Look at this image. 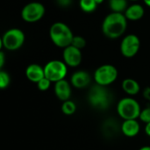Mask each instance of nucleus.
Here are the masks:
<instances>
[{
  "label": "nucleus",
  "instance_id": "nucleus-11",
  "mask_svg": "<svg viewBox=\"0 0 150 150\" xmlns=\"http://www.w3.org/2000/svg\"><path fill=\"white\" fill-rule=\"evenodd\" d=\"M54 92L56 97L62 101H67L71 96V88L68 81L62 79L55 83Z\"/></svg>",
  "mask_w": 150,
  "mask_h": 150
},
{
  "label": "nucleus",
  "instance_id": "nucleus-16",
  "mask_svg": "<svg viewBox=\"0 0 150 150\" xmlns=\"http://www.w3.org/2000/svg\"><path fill=\"white\" fill-rule=\"evenodd\" d=\"M120 128L121 129V127H119L118 125V122L114 120H108L104 122L103 124V127H102V131H103V134L105 136H107V137H114Z\"/></svg>",
  "mask_w": 150,
  "mask_h": 150
},
{
  "label": "nucleus",
  "instance_id": "nucleus-15",
  "mask_svg": "<svg viewBox=\"0 0 150 150\" xmlns=\"http://www.w3.org/2000/svg\"><path fill=\"white\" fill-rule=\"evenodd\" d=\"M144 13H145V11L143 7L141 4H135L127 7V9L125 11V16L129 20L136 21V20L141 19L144 16Z\"/></svg>",
  "mask_w": 150,
  "mask_h": 150
},
{
  "label": "nucleus",
  "instance_id": "nucleus-7",
  "mask_svg": "<svg viewBox=\"0 0 150 150\" xmlns=\"http://www.w3.org/2000/svg\"><path fill=\"white\" fill-rule=\"evenodd\" d=\"M118 77L117 69L111 64H105L98 68L94 73L96 83L102 86H107L112 83Z\"/></svg>",
  "mask_w": 150,
  "mask_h": 150
},
{
  "label": "nucleus",
  "instance_id": "nucleus-14",
  "mask_svg": "<svg viewBox=\"0 0 150 150\" xmlns=\"http://www.w3.org/2000/svg\"><path fill=\"white\" fill-rule=\"evenodd\" d=\"M122 133L127 137H134L140 131V125L135 120H127L121 125Z\"/></svg>",
  "mask_w": 150,
  "mask_h": 150
},
{
  "label": "nucleus",
  "instance_id": "nucleus-27",
  "mask_svg": "<svg viewBox=\"0 0 150 150\" xmlns=\"http://www.w3.org/2000/svg\"><path fill=\"white\" fill-rule=\"evenodd\" d=\"M4 64V52H0V68H3Z\"/></svg>",
  "mask_w": 150,
  "mask_h": 150
},
{
  "label": "nucleus",
  "instance_id": "nucleus-6",
  "mask_svg": "<svg viewBox=\"0 0 150 150\" xmlns=\"http://www.w3.org/2000/svg\"><path fill=\"white\" fill-rule=\"evenodd\" d=\"M45 76L51 82H58L67 75V64L62 61L53 60L48 62L44 67Z\"/></svg>",
  "mask_w": 150,
  "mask_h": 150
},
{
  "label": "nucleus",
  "instance_id": "nucleus-22",
  "mask_svg": "<svg viewBox=\"0 0 150 150\" xmlns=\"http://www.w3.org/2000/svg\"><path fill=\"white\" fill-rule=\"evenodd\" d=\"M72 46L79 48V49H82L85 47L86 45V40L82 36H74L73 38V40H72V43H71Z\"/></svg>",
  "mask_w": 150,
  "mask_h": 150
},
{
  "label": "nucleus",
  "instance_id": "nucleus-10",
  "mask_svg": "<svg viewBox=\"0 0 150 150\" xmlns=\"http://www.w3.org/2000/svg\"><path fill=\"white\" fill-rule=\"evenodd\" d=\"M63 60L64 62L70 67H77L82 62L81 49L70 45L63 50Z\"/></svg>",
  "mask_w": 150,
  "mask_h": 150
},
{
  "label": "nucleus",
  "instance_id": "nucleus-28",
  "mask_svg": "<svg viewBox=\"0 0 150 150\" xmlns=\"http://www.w3.org/2000/svg\"><path fill=\"white\" fill-rule=\"evenodd\" d=\"M145 132L148 135L150 136V122L149 123H147L146 125V127H145Z\"/></svg>",
  "mask_w": 150,
  "mask_h": 150
},
{
  "label": "nucleus",
  "instance_id": "nucleus-17",
  "mask_svg": "<svg viewBox=\"0 0 150 150\" xmlns=\"http://www.w3.org/2000/svg\"><path fill=\"white\" fill-rule=\"evenodd\" d=\"M122 89L129 95H136L140 91V85L135 80L132 78H127L122 82Z\"/></svg>",
  "mask_w": 150,
  "mask_h": 150
},
{
  "label": "nucleus",
  "instance_id": "nucleus-19",
  "mask_svg": "<svg viewBox=\"0 0 150 150\" xmlns=\"http://www.w3.org/2000/svg\"><path fill=\"white\" fill-rule=\"evenodd\" d=\"M80 8L85 12H92L97 8L98 4L95 0H80Z\"/></svg>",
  "mask_w": 150,
  "mask_h": 150
},
{
  "label": "nucleus",
  "instance_id": "nucleus-32",
  "mask_svg": "<svg viewBox=\"0 0 150 150\" xmlns=\"http://www.w3.org/2000/svg\"><path fill=\"white\" fill-rule=\"evenodd\" d=\"M131 1H137V0H131Z\"/></svg>",
  "mask_w": 150,
  "mask_h": 150
},
{
  "label": "nucleus",
  "instance_id": "nucleus-18",
  "mask_svg": "<svg viewBox=\"0 0 150 150\" xmlns=\"http://www.w3.org/2000/svg\"><path fill=\"white\" fill-rule=\"evenodd\" d=\"M109 6L112 12H120L126 11L127 9V0H109Z\"/></svg>",
  "mask_w": 150,
  "mask_h": 150
},
{
  "label": "nucleus",
  "instance_id": "nucleus-4",
  "mask_svg": "<svg viewBox=\"0 0 150 150\" xmlns=\"http://www.w3.org/2000/svg\"><path fill=\"white\" fill-rule=\"evenodd\" d=\"M25 42L24 33L18 28H11L4 33L2 37L1 46L9 51H15L20 48Z\"/></svg>",
  "mask_w": 150,
  "mask_h": 150
},
{
  "label": "nucleus",
  "instance_id": "nucleus-20",
  "mask_svg": "<svg viewBox=\"0 0 150 150\" xmlns=\"http://www.w3.org/2000/svg\"><path fill=\"white\" fill-rule=\"evenodd\" d=\"M76 104L73 101H70V100L64 101V103L62 105V111L66 115H71V114H73L76 112Z\"/></svg>",
  "mask_w": 150,
  "mask_h": 150
},
{
  "label": "nucleus",
  "instance_id": "nucleus-31",
  "mask_svg": "<svg viewBox=\"0 0 150 150\" xmlns=\"http://www.w3.org/2000/svg\"><path fill=\"white\" fill-rule=\"evenodd\" d=\"M95 1H96V3H97L98 4H99L103 3V1H104V0H95Z\"/></svg>",
  "mask_w": 150,
  "mask_h": 150
},
{
  "label": "nucleus",
  "instance_id": "nucleus-5",
  "mask_svg": "<svg viewBox=\"0 0 150 150\" xmlns=\"http://www.w3.org/2000/svg\"><path fill=\"white\" fill-rule=\"evenodd\" d=\"M117 111L120 116L125 120H136L141 114L140 105L136 100L130 98L121 99L118 104Z\"/></svg>",
  "mask_w": 150,
  "mask_h": 150
},
{
  "label": "nucleus",
  "instance_id": "nucleus-2",
  "mask_svg": "<svg viewBox=\"0 0 150 150\" xmlns=\"http://www.w3.org/2000/svg\"><path fill=\"white\" fill-rule=\"evenodd\" d=\"M49 36L55 46L62 48L70 46L74 38L70 28L62 22H56L52 25L49 30Z\"/></svg>",
  "mask_w": 150,
  "mask_h": 150
},
{
  "label": "nucleus",
  "instance_id": "nucleus-12",
  "mask_svg": "<svg viewBox=\"0 0 150 150\" xmlns=\"http://www.w3.org/2000/svg\"><path fill=\"white\" fill-rule=\"evenodd\" d=\"M25 76L28 80L33 83H38L42 78L45 77L44 68L39 64H30L25 69Z\"/></svg>",
  "mask_w": 150,
  "mask_h": 150
},
{
  "label": "nucleus",
  "instance_id": "nucleus-13",
  "mask_svg": "<svg viewBox=\"0 0 150 150\" xmlns=\"http://www.w3.org/2000/svg\"><path fill=\"white\" fill-rule=\"evenodd\" d=\"M91 83V76L88 72L79 70L75 72L71 76V83L74 87L82 89L89 85Z\"/></svg>",
  "mask_w": 150,
  "mask_h": 150
},
{
  "label": "nucleus",
  "instance_id": "nucleus-25",
  "mask_svg": "<svg viewBox=\"0 0 150 150\" xmlns=\"http://www.w3.org/2000/svg\"><path fill=\"white\" fill-rule=\"evenodd\" d=\"M56 2L59 6L63 7V8L69 7L72 4V0H56Z\"/></svg>",
  "mask_w": 150,
  "mask_h": 150
},
{
  "label": "nucleus",
  "instance_id": "nucleus-24",
  "mask_svg": "<svg viewBox=\"0 0 150 150\" xmlns=\"http://www.w3.org/2000/svg\"><path fill=\"white\" fill-rule=\"evenodd\" d=\"M140 119L142 121L145 123H149L150 122V107H148L141 112L140 114Z\"/></svg>",
  "mask_w": 150,
  "mask_h": 150
},
{
  "label": "nucleus",
  "instance_id": "nucleus-23",
  "mask_svg": "<svg viewBox=\"0 0 150 150\" xmlns=\"http://www.w3.org/2000/svg\"><path fill=\"white\" fill-rule=\"evenodd\" d=\"M50 84H51V81L49 79H47L46 76L37 83V85H38L39 90L40 91H47L50 87Z\"/></svg>",
  "mask_w": 150,
  "mask_h": 150
},
{
  "label": "nucleus",
  "instance_id": "nucleus-21",
  "mask_svg": "<svg viewBox=\"0 0 150 150\" xmlns=\"http://www.w3.org/2000/svg\"><path fill=\"white\" fill-rule=\"evenodd\" d=\"M10 81L11 79H10L9 74L4 70H1L0 71V88L5 89L6 87H8Z\"/></svg>",
  "mask_w": 150,
  "mask_h": 150
},
{
  "label": "nucleus",
  "instance_id": "nucleus-8",
  "mask_svg": "<svg viewBox=\"0 0 150 150\" xmlns=\"http://www.w3.org/2000/svg\"><path fill=\"white\" fill-rule=\"evenodd\" d=\"M45 14V7L39 2H32L25 4L21 11L22 18L27 23L39 21Z\"/></svg>",
  "mask_w": 150,
  "mask_h": 150
},
{
  "label": "nucleus",
  "instance_id": "nucleus-30",
  "mask_svg": "<svg viewBox=\"0 0 150 150\" xmlns=\"http://www.w3.org/2000/svg\"><path fill=\"white\" fill-rule=\"evenodd\" d=\"M139 150H150V147H143Z\"/></svg>",
  "mask_w": 150,
  "mask_h": 150
},
{
  "label": "nucleus",
  "instance_id": "nucleus-1",
  "mask_svg": "<svg viewBox=\"0 0 150 150\" xmlns=\"http://www.w3.org/2000/svg\"><path fill=\"white\" fill-rule=\"evenodd\" d=\"M125 14L112 12L108 14L102 24V31L105 36L110 39L120 38L126 32L127 21Z\"/></svg>",
  "mask_w": 150,
  "mask_h": 150
},
{
  "label": "nucleus",
  "instance_id": "nucleus-3",
  "mask_svg": "<svg viewBox=\"0 0 150 150\" xmlns=\"http://www.w3.org/2000/svg\"><path fill=\"white\" fill-rule=\"evenodd\" d=\"M88 100L92 107L98 110H105L107 109L110 105L111 96L105 86L97 83L91 89L88 95Z\"/></svg>",
  "mask_w": 150,
  "mask_h": 150
},
{
  "label": "nucleus",
  "instance_id": "nucleus-9",
  "mask_svg": "<svg viewBox=\"0 0 150 150\" xmlns=\"http://www.w3.org/2000/svg\"><path fill=\"white\" fill-rule=\"evenodd\" d=\"M140 47L141 41L139 37L135 34H128L121 41L120 51L124 57L132 58L138 53Z\"/></svg>",
  "mask_w": 150,
  "mask_h": 150
},
{
  "label": "nucleus",
  "instance_id": "nucleus-26",
  "mask_svg": "<svg viewBox=\"0 0 150 150\" xmlns=\"http://www.w3.org/2000/svg\"><path fill=\"white\" fill-rule=\"evenodd\" d=\"M143 97L147 99V100H149L150 101V87H147L144 91H143Z\"/></svg>",
  "mask_w": 150,
  "mask_h": 150
},
{
  "label": "nucleus",
  "instance_id": "nucleus-29",
  "mask_svg": "<svg viewBox=\"0 0 150 150\" xmlns=\"http://www.w3.org/2000/svg\"><path fill=\"white\" fill-rule=\"evenodd\" d=\"M144 1V3L148 5V6H149L150 7V0H143Z\"/></svg>",
  "mask_w": 150,
  "mask_h": 150
}]
</instances>
